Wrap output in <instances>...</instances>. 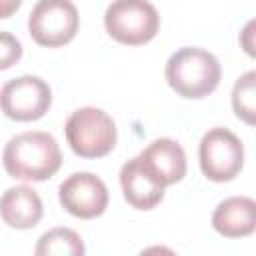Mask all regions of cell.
Returning <instances> with one entry per match:
<instances>
[{"label": "cell", "instance_id": "1", "mask_svg": "<svg viewBox=\"0 0 256 256\" xmlns=\"http://www.w3.org/2000/svg\"><path fill=\"white\" fill-rule=\"evenodd\" d=\"M8 176L24 182H44L62 166V152L56 138L48 132L28 130L12 136L2 152Z\"/></svg>", "mask_w": 256, "mask_h": 256}, {"label": "cell", "instance_id": "2", "mask_svg": "<svg viewBox=\"0 0 256 256\" xmlns=\"http://www.w3.org/2000/svg\"><path fill=\"white\" fill-rule=\"evenodd\" d=\"M164 76L178 96L186 100H200L218 88L222 68L212 52L196 46H184L168 58Z\"/></svg>", "mask_w": 256, "mask_h": 256}, {"label": "cell", "instance_id": "3", "mask_svg": "<svg viewBox=\"0 0 256 256\" xmlns=\"http://www.w3.org/2000/svg\"><path fill=\"white\" fill-rule=\"evenodd\" d=\"M64 134L70 150L86 160L110 154L118 140L116 122L108 112L96 106L74 110L64 124Z\"/></svg>", "mask_w": 256, "mask_h": 256}, {"label": "cell", "instance_id": "4", "mask_svg": "<svg viewBox=\"0 0 256 256\" xmlns=\"http://www.w3.org/2000/svg\"><path fill=\"white\" fill-rule=\"evenodd\" d=\"M104 28L124 46H142L158 34L160 14L148 0H112L104 12Z\"/></svg>", "mask_w": 256, "mask_h": 256}, {"label": "cell", "instance_id": "5", "mask_svg": "<svg viewBox=\"0 0 256 256\" xmlns=\"http://www.w3.org/2000/svg\"><path fill=\"white\" fill-rule=\"evenodd\" d=\"M80 28L78 8L70 0H38L28 16V34L38 46L60 48Z\"/></svg>", "mask_w": 256, "mask_h": 256}, {"label": "cell", "instance_id": "6", "mask_svg": "<svg viewBox=\"0 0 256 256\" xmlns=\"http://www.w3.org/2000/svg\"><path fill=\"white\" fill-rule=\"evenodd\" d=\"M198 162L202 174L212 182L234 180L244 166L242 140L228 128H210L198 146Z\"/></svg>", "mask_w": 256, "mask_h": 256}, {"label": "cell", "instance_id": "7", "mask_svg": "<svg viewBox=\"0 0 256 256\" xmlns=\"http://www.w3.org/2000/svg\"><path fill=\"white\" fill-rule=\"evenodd\" d=\"M2 112L16 122L40 120L52 106V90L40 76L24 74L8 80L0 92Z\"/></svg>", "mask_w": 256, "mask_h": 256}, {"label": "cell", "instance_id": "8", "mask_svg": "<svg viewBox=\"0 0 256 256\" xmlns=\"http://www.w3.org/2000/svg\"><path fill=\"white\" fill-rule=\"evenodd\" d=\"M62 208L82 220L98 218L108 208V188L104 180L92 172H74L58 186Z\"/></svg>", "mask_w": 256, "mask_h": 256}, {"label": "cell", "instance_id": "9", "mask_svg": "<svg viewBox=\"0 0 256 256\" xmlns=\"http://www.w3.org/2000/svg\"><path fill=\"white\" fill-rule=\"evenodd\" d=\"M120 186L124 200L136 210H152L164 200L166 184L142 162L140 156L130 158L120 168Z\"/></svg>", "mask_w": 256, "mask_h": 256}, {"label": "cell", "instance_id": "10", "mask_svg": "<svg viewBox=\"0 0 256 256\" xmlns=\"http://www.w3.org/2000/svg\"><path fill=\"white\" fill-rule=\"evenodd\" d=\"M212 228L224 238H244L256 232V200L230 196L212 212Z\"/></svg>", "mask_w": 256, "mask_h": 256}, {"label": "cell", "instance_id": "11", "mask_svg": "<svg viewBox=\"0 0 256 256\" xmlns=\"http://www.w3.org/2000/svg\"><path fill=\"white\" fill-rule=\"evenodd\" d=\"M138 156L166 186H172L186 176V152L172 138H156Z\"/></svg>", "mask_w": 256, "mask_h": 256}, {"label": "cell", "instance_id": "12", "mask_svg": "<svg viewBox=\"0 0 256 256\" xmlns=\"http://www.w3.org/2000/svg\"><path fill=\"white\" fill-rule=\"evenodd\" d=\"M0 212L6 226L16 230H30L34 228L44 214L42 198L30 186H12L2 194Z\"/></svg>", "mask_w": 256, "mask_h": 256}, {"label": "cell", "instance_id": "13", "mask_svg": "<svg viewBox=\"0 0 256 256\" xmlns=\"http://www.w3.org/2000/svg\"><path fill=\"white\" fill-rule=\"evenodd\" d=\"M86 252L80 234L72 228H52L38 238L36 256H82Z\"/></svg>", "mask_w": 256, "mask_h": 256}, {"label": "cell", "instance_id": "14", "mask_svg": "<svg viewBox=\"0 0 256 256\" xmlns=\"http://www.w3.org/2000/svg\"><path fill=\"white\" fill-rule=\"evenodd\" d=\"M232 110L238 120L256 126V70H248L232 86Z\"/></svg>", "mask_w": 256, "mask_h": 256}, {"label": "cell", "instance_id": "15", "mask_svg": "<svg viewBox=\"0 0 256 256\" xmlns=\"http://www.w3.org/2000/svg\"><path fill=\"white\" fill-rule=\"evenodd\" d=\"M0 68L8 70L12 64H16L22 56V44L8 32L0 34Z\"/></svg>", "mask_w": 256, "mask_h": 256}, {"label": "cell", "instance_id": "16", "mask_svg": "<svg viewBox=\"0 0 256 256\" xmlns=\"http://www.w3.org/2000/svg\"><path fill=\"white\" fill-rule=\"evenodd\" d=\"M238 42H240V48L244 50V54H248L250 58L256 60V18L248 20L242 26L240 36H238Z\"/></svg>", "mask_w": 256, "mask_h": 256}, {"label": "cell", "instance_id": "17", "mask_svg": "<svg viewBox=\"0 0 256 256\" xmlns=\"http://www.w3.org/2000/svg\"><path fill=\"white\" fill-rule=\"evenodd\" d=\"M22 0H0V18H10L18 8H20Z\"/></svg>", "mask_w": 256, "mask_h": 256}]
</instances>
